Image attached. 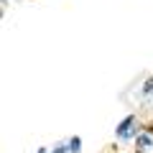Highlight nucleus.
Masks as SVG:
<instances>
[{
    "label": "nucleus",
    "instance_id": "nucleus-4",
    "mask_svg": "<svg viewBox=\"0 0 153 153\" xmlns=\"http://www.w3.org/2000/svg\"><path fill=\"white\" fill-rule=\"evenodd\" d=\"M143 92H146V94H153V76H151V79L146 82V87H143Z\"/></svg>",
    "mask_w": 153,
    "mask_h": 153
},
{
    "label": "nucleus",
    "instance_id": "nucleus-3",
    "mask_svg": "<svg viewBox=\"0 0 153 153\" xmlns=\"http://www.w3.org/2000/svg\"><path fill=\"white\" fill-rule=\"evenodd\" d=\"M69 153H82V138L79 135H74L69 140Z\"/></svg>",
    "mask_w": 153,
    "mask_h": 153
},
{
    "label": "nucleus",
    "instance_id": "nucleus-2",
    "mask_svg": "<svg viewBox=\"0 0 153 153\" xmlns=\"http://www.w3.org/2000/svg\"><path fill=\"white\" fill-rule=\"evenodd\" d=\"M151 148H153V135L146 133V130H140L138 138H135V153H146V151H151Z\"/></svg>",
    "mask_w": 153,
    "mask_h": 153
},
{
    "label": "nucleus",
    "instance_id": "nucleus-1",
    "mask_svg": "<svg viewBox=\"0 0 153 153\" xmlns=\"http://www.w3.org/2000/svg\"><path fill=\"white\" fill-rule=\"evenodd\" d=\"M135 125H138V117H135V115H128L125 120H123L120 125L115 128V133H117V138H120V140H130V138H138V133H140V130H138Z\"/></svg>",
    "mask_w": 153,
    "mask_h": 153
},
{
    "label": "nucleus",
    "instance_id": "nucleus-5",
    "mask_svg": "<svg viewBox=\"0 0 153 153\" xmlns=\"http://www.w3.org/2000/svg\"><path fill=\"white\" fill-rule=\"evenodd\" d=\"M36 153H46V148H36Z\"/></svg>",
    "mask_w": 153,
    "mask_h": 153
}]
</instances>
